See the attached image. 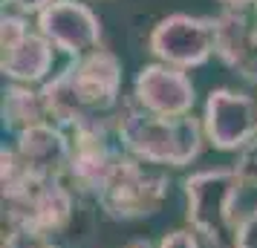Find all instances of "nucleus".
I'll list each match as a JSON object with an SVG mask.
<instances>
[{"instance_id":"obj_1","label":"nucleus","mask_w":257,"mask_h":248,"mask_svg":"<svg viewBox=\"0 0 257 248\" xmlns=\"http://www.w3.org/2000/svg\"><path fill=\"white\" fill-rule=\"evenodd\" d=\"M0 188H3V228L55 236L70 231L81 211L78 193L64 179L29 173L15 147L0 150Z\"/></svg>"},{"instance_id":"obj_2","label":"nucleus","mask_w":257,"mask_h":248,"mask_svg":"<svg viewBox=\"0 0 257 248\" xmlns=\"http://www.w3.org/2000/svg\"><path fill=\"white\" fill-rule=\"evenodd\" d=\"M121 95V61L110 49H95L84 58L70 61V67L55 78L44 81L41 98L52 124L72 130L90 118L116 116Z\"/></svg>"},{"instance_id":"obj_3","label":"nucleus","mask_w":257,"mask_h":248,"mask_svg":"<svg viewBox=\"0 0 257 248\" xmlns=\"http://www.w3.org/2000/svg\"><path fill=\"white\" fill-rule=\"evenodd\" d=\"M116 142L121 150L153 167H188L202 153L205 130L194 116H153L136 104L116 110Z\"/></svg>"},{"instance_id":"obj_4","label":"nucleus","mask_w":257,"mask_h":248,"mask_svg":"<svg viewBox=\"0 0 257 248\" xmlns=\"http://www.w3.org/2000/svg\"><path fill=\"white\" fill-rule=\"evenodd\" d=\"M243 188L245 185L231 167H208L185 176L182 193L188 228H194L211 248H234L237 225L243 216L237 211Z\"/></svg>"},{"instance_id":"obj_5","label":"nucleus","mask_w":257,"mask_h":248,"mask_svg":"<svg viewBox=\"0 0 257 248\" xmlns=\"http://www.w3.org/2000/svg\"><path fill=\"white\" fill-rule=\"evenodd\" d=\"M168 193H171L168 173L133 159L130 153H121L104 188L98 190L95 205L116 222H136L162 211Z\"/></svg>"},{"instance_id":"obj_6","label":"nucleus","mask_w":257,"mask_h":248,"mask_svg":"<svg viewBox=\"0 0 257 248\" xmlns=\"http://www.w3.org/2000/svg\"><path fill=\"white\" fill-rule=\"evenodd\" d=\"M116 136V121L113 116L107 118H90L81 121L70 130L72 153L70 167L64 182L70 185L78 196H98V190L104 188L107 176L113 173L116 162L121 159V144H113Z\"/></svg>"},{"instance_id":"obj_7","label":"nucleus","mask_w":257,"mask_h":248,"mask_svg":"<svg viewBox=\"0 0 257 248\" xmlns=\"http://www.w3.org/2000/svg\"><path fill=\"white\" fill-rule=\"evenodd\" d=\"M214 41H217L214 18L176 12L153 26L148 49L159 58V64H168L176 70H194L214 55Z\"/></svg>"},{"instance_id":"obj_8","label":"nucleus","mask_w":257,"mask_h":248,"mask_svg":"<svg viewBox=\"0 0 257 248\" xmlns=\"http://www.w3.org/2000/svg\"><path fill=\"white\" fill-rule=\"evenodd\" d=\"M202 130L205 142L217 150H243L251 139H257V101L231 87L211 90L202 107Z\"/></svg>"},{"instance_id":"obj_9","label":"nucleus","mask_w":257,"mask_h":248,"mask_svg":"<svg viewBox=\"0 0 257 248\" xmlns=\"http://www.w3.org/2000/svg\"><path fill=\"white\" fill-rule=\"evenodd\" d=\"M0 70L12 84H41L52 72V44L41 32H32L24 15H3L0 21Z\"/></svg>"},{"instance_id":"obj_10","label":"nucleus","mask_w":257,"mask_h":248,"mask_svg":"<svg viewBox=\"0 0 257 248\" xmlns=\"http://www.w3.org/2000/svg\"><path fill=\"white\" fill-rule=\"evenodd\" d=\"M38 32L72 61L101 49V21L87 3L55 0L38 15Z\"/></svg>"},{"instance_id":"obj_11","label":"nucleus","mask_w":257,"mask_h":248,"mask_svg":"<svg viewBox=\"0 0 257 248\" xmlns=\"http://www.w3.org/2000/svg\"><path fill=\"white\" fill-rule=\"evenodd\" d=\"M133 104L153 116H191L197 104V90L185 70H176L168 64H148L136 72Z\"/></svg>"},{"instance_id":"obj_12","label":"nucleus","mask_w":257,"mask_h":248,"mask_svg":"<svg viewBox=\"0 0 257 248\" xmlns=\"http://www.w3.org/2000/svg\"><path fill=\"white\" fill-rule=\"evenodd\" d=\"M15 153L26 165L29 173L64 179L67 167H70V153H72L70 133L64 127H58V124H52V121L35 124V127L15 136Z\"/></svg>"},{"instance_id":"obj_13","label":"nucleus","mask_w":257,"mask_h":248,"mask_svg":"<svg viewBox=\"0 0 257 248\" xmlns=\"http://www.w3.org/2000/svg\"><path fill=\"white\" fill-rule=\"evenodd\" d=\"M214 24V55L243 81L257 84V26L245 18V12H220Z\"/></svg>"},{"instance_id":"obj_14","label":"nucleus","mask_w":257,"mask_h":248,"mask_svg":"<svg viewBox=\"0 0 257 248\" xmlns=\"http://www.w3.org/2000/svg\"><path fill=\"white\" fill-rule=\"evenodd\" d=\"M0 110H3V127L12 130L15 136L35 127V124L49 121L41 90H32L29 84H9L3 90V107Z\"/></svg>"},{"instance_id":"obj_15","label":"nucleus","mask_w":257,"mask_h":248,"mask_svg":"<svg viewBox=\"0 0 257 248\" xmlns=\"http://www.w3.org/2000/svg\"><path fill=\"white\" fill-rule=\"evenodd\" d=\"M231 170L237 173V179L245 188H257V139H251L243 150H237Z\"/></svg>"},{"instance_id":"obj_16","label":"nucleus","mask_w":257,"mask_h":248,"mask_svg":"<svg viewBox=\"0 0 257 248\" xmlns=\"http://www.w3.org/2000/svg\"><path fill=\"white\" fill-rule=\"evenodd\" d=\"M0 248H61L52 236L21 231V228H3V242Z\"/></svg>"},{"instance_id":"obj_17","label":"nucleus","mask_w":257,"mask_h":248,"mask_svg":"<svg viewBox=\"0 0 257 248\" xmlns=\"http://www.w3.org/2000/svg\"><path fill=\"white\" fill-rule=\"evenodd\" d=\"M234 248H257V205L240 216L237 225V236H234Z\"/></svg>"},{"instance_id":"obj_18","label":"nucleus","mask_w":257,"mask_h":248,"mask_svg":"<svg viewBox=\"0 0 257 248\" xmlns=\"http://www.w3.org/2000/svg\"><path fill=\"white\" fill-rule=\"evenodd\" d=\"M156 248H202V245H199V234L194 228H174V231L162 234Z\"/></svg>"},{"instance_id":"obj_19","label":"nucleus","mask_w":257,"mask_h":248,"mask_svg":"<svg viewBox=\"0 0 257 248\" xmlns=\"http://www.w3.org/2000/svg\"><path fill=\"white\" fill-rule=\"evenodd\" d=\"M3 3L12 6L18 15H41L49 3H55V0H3Z\"/></svg>"},{"instance_id":"obj_20","label":"nucleus","mask_w":257,"mask_h":248,"mask_svg":"<svg viewBox=\"0 0 257 248\" xmlns=\"http://www.w3.org/2000/svg\"><path fill=\"white\" fill-rule=\"evenodd\" d=\"M222 6H225V12H245L254 0H220Z\"/></svg>"},{"instance_id":"obj_21","label":"nucleus","mask_w":257,"mask_h":248,"mask_svg":"<svg viewBox=\"0 0 257 248\" xmlns=\"http://www.w3.org/2000/svg\"><path fill=\"white\" fill-rule=\"evenodd\" d=\"M124 248H156V245H153L151 239H133V242H127Z\"/></svg>"},{"instance_id":"obj_22","label":"nucleus","mask_w":257,"mask_h":248,"mask_svg":"<svg viewBox=\"0 0 257 248\" xmlns=\"http://www.w3.org/2000/svg\"><path fill=\"white\" fill-rule=\"evenodd\" d=\"M254 12H257V0H254Z\"/></svg>"}]
</instances>
